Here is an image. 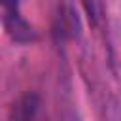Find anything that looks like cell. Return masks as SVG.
<instances>
[{
	"instance_id": "obj_1",
	"label": "cell",
	"mask_w": 121,
	"mask_h": 121,
	"mask_svg": "<svg viewBox=\"0 0 121 121\" xmlns=\"http://www.w3.org/2000/svg\"><path fill=\"white\" fill-rule=\"evenodd\" d=\"M0 9H2V21H4L6 32H8L15 42H30V40L36 38L34 32H32V28H30V25L15 11L13 6L2 4Z\"/></svg>"
},
{
	"instance_id": "obj_2",
	"label": "cell",
	"mask_w": 121,
	"mask_h": 121,
	"mask_svg": "<svg viewBox=\"0 0 121 121\" xmlns=\"http://www.w3.org/2000/svg\"><path fill=\"white\" fill-rule=\"evenodd\" d=\"M40 110V100L34 93H28L21 96L9 110L8 121H36Z\"/></svg>"
}]
</instances>
